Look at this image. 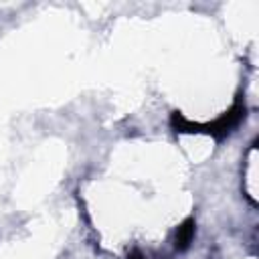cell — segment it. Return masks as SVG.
Returning <instances> with one entry per match:
<instances>
[{
	"label": "cell",
	"instance_id": "obj_1",
	"mask_svg": "<svg viewBox=\"0 0 259 259\" xmlns=\"http://www.w3.org/2000/svg\"><path fill=\"white\" fill-rule=\"evenodd\" d=\"M245 117V105L241 103V101H235L233 103V107L229 109V111H225L221 117H217L212 123H194V121H190V119H186L182 113H178V111H174L172 115H170V123H172V127L176 130V132H204V134H210V136H214L217 140H221V138H225L227 134H231L239 123H241V119Z\"/></svg>",
	"mask_w": 259,
	"mask_h": 259
},
{
	"label": "cell",
	"instance_id": "obj_2",
	"mask_svg": "<svg viewBox=\"0 0 259 259\" xmlns=\"http://www.w3.org/2000/svg\"><path fill=\"white\" fill-rule=\"evenodd\" d=\"M194 227L196 225H194V219L192 217H188L186 221H182L178 225L176 235H174V247H176V251H186L190 247V243L194 239Z\"/></svg>",
	"mask_w": 259,
	"mask_h": 259
},
{
	"label": "cell",
	"instance_id": "obj_3",
	"mask_svg": "<svg viewBox=\"0 0 259 259\" xmlns=\"http://www.w3.org/2000/svg\"><path fill=\"white\" fill-rule=\"evenodd\" d=\"M127 259H146L138 249H134V251H130V255H127Z\"/></svg>",
	"mask_w": 259,
	"mask_h": 259
}]
</instances>
